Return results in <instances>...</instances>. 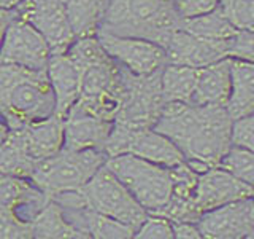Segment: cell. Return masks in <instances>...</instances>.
Returning <instances> with one entry per match:
<instances>
[{
    "label": "cell",
    "instance_id": "obj_7",
    "mask_svg": "<svg viewBox=\"0 0 254 239\" xmlns=\"http://www.w3.org/2000/svg\"><path fill=\"white\" fill-rule=\"evenodd\" d=\"M86 207L119 220L137 230L148 217L146 209L127 190L123 182L103 164L81 188Z\"/></svg>",
    "mask_w": 254,
    "mask_h": 239
},
{
    "label": "cell",
    "instance_id": "obj_31",
    "mask_svg": "<svg viewBox=\"0 0 254 239\" xmlns=\"http://www.w3.org/2000/svg\"><path fill=\"white\" fill-rule=\"evenodd\" d=\"M232 145L254 151V112L232 124Z\"/></svg>",
    "mask_w": 254,
    "mask_h": 239
},
{
    "label": "cell",
    "instance_id": "obj_29",
    "mask_svg": "<svg viewBox=\"0 0 254 239\" xmlns=\"http://www.w3.org/2000/svg\"><path fill=\"white\" fill-rule=\"evenodd\" d=\"M133 238L137 239H172L173 227L169 219L162 215L148 214V217L141 222V225L135 230Z\"/></svg>",
    "mask_w": 254,
    "mask_h": 239
},
{
    "label": "cell",
    "instance_id": "obj_27",
    "mask_svg": "<svg viewBox=\"0 0 254 239\" xmlns=\"http://www.w3.org/2000/svg\"><path fill=\"white\" fill-rule=\"evenodd\" d=\"M219 6L237 30L254 32V0H219Z\"/></svg>",
    "mask_w": 254,
    "mask_h": 239
},
{
    "label": "cell",
    "instance_id": "obj_11",
    "mask_svg": "<svg viewBox=\"0 0 254 239\" xmlns=\"http://www.w3.org/2000/svg\"><path fill=\"white\" fill-rule=\"evenodd\" d=\"M13 10L18 18L32 24L46 38L51 54L65 53L75 42L65 0H22Z\"/></svg>",
    "mask_w": 254,
    "mask_h": 239
},
{
    "label": "cell",
    "instance_id": "obj_17",
    "mask_svg": "<svg viewBox=\"0 0 254 239\" xmlns=\"http://www.w3.org/2000/svg\"><path fill=\"white\" fill-rule=\"evenodd\" d=\"M113 129V121L71 107L64 117V148L103 150Z\"/></svg>",
    "mask_w": 254,
    "mask_h": 239
},
{
    "label": "cell",
    "instance_id": "obj_18",
    "mask_svg": "<svg viewBox=\"0 0 254 239\" xmlns=\"http://www.w3.org/2000/svg\"><path fill=\"white\" fill-rule=\"evenodd\" d=\"M19 131L27 153L37 163L64 148V118L56 114L19 127Z\"/></svg>",
    "mask_w": 254,
    "mask_h": 239
},
{
    "label": "cell",
    "instance_id": "obj_24",
    "mask_svg": "<svg viewBox=\"0 0 254 239\" xmlns=\"http://www.w3.org/2000/svg\"><path fill=\"white\" fill-rule=\"evenodd\" d=\"M37 161L27 153L19 129H11L0 145V175H16L29 179Z\"/></svg>",
    "mask_w": 254,
    "mask_h": 239
},
{
    "label": "cell",
    "instance_id": "obj_2",
    "mask_svg": "<svg viewBox=\"0 0 254 239\" xmlns=\"http://www.w3.org/2000/svg\"><path fill=\"white\" fill-rule=\"evenodd\" d=\"M56 110L46 70L0 64V115L11 129H19Z\"/></svg>",
    "mask_w": 254,
    "mask_h": 239
},
{
    "label": "cell",
    "instance_id": "obj_15",
    "mask_svg": "<svg viewBox=\"0 0 254 239\" xmlns=\"http://www.w3.org/2000/svg\"><path fill=\"white\" fill-rule=\"evenodd\" d=\"M254 196V187L237 179L234 174L214 166L198 174L194 191V204L197 211L203 214L238 199Z\"/></svg>",
    "mask_w": 254,
    "mask_h": 239
},
{
    "label": "cell",
    "instance_id": "obj_33",
    "mask_svg": "<svg viewBox=\"0 0 254 239\" xmlns=\"http://www.w3.org/2000/svg\"><path fill=\"white\" fill-rule=\"evenodd\" d=\"M173 238L177 239H202V233L197 223L192 222H172Z\"/></svg>",
    "mask_w": 254,
    "mask_h": 239
},
{
    "label": "cell",
    "instance_id": "obj_4",
    "mask_svg": "<svg viewBox=\"0 0 254 239\" xmlns=\"http://www.w3.org/2000/svg\"><path fill=\"white\" fill-rule=\"evenodd\" d=\"M103 150H67L38 161L29 180L48 196L81 190L107 161Z\"/></svg>",
    "mask_w": 254,
    "mask_h": 239
},
{
    "label": "cell",
    "instance_id": "obj_30",
    "mask_svg": "<svg viewBox=\"0 0 254 239\" xmlns=\"http://www.w3.org/2000/svg\"><path fill=\"white\" fill-rule=\"evenodd\" d=\"M229 58L248 61L254 64V32L253 30H237V34L229 38Z\"/></svg>",
    "mask_w": 254,
    "mask_h": 239
},
{
    "label": "cell",
    "instance_id": "obj_19",
    "mask_svg": "<svg viewBox=\"0 0 254 239\" xmlns=\"http://www.w3.org/2000/svg\"><path fill=\"white\" fill-rule=\"evenodd\" d=\"M230 64L232 58H224L197 69L195 91L190 104L195 106H226L230 94Z\"/></svg>",
    "mask_w": 254,
    "mask_h": 239
},
{
    "label": "cell",
    "instance_id": "obj_1",
    "mask_svg": "<svg viewBox=\"0 0 254 239\" xmlns=\"http://www.w3.org/2000/svg\"><path fill=\"white\" fill-rule=\"evenodd\" d=\"M232 124L224 106L165 102L154 129L177 145L198 174L214 166L232 147Z\"/></svg>",
    "mask_w": 254,
    "mask_h": 239
},
{
    "label": "cell",
    "instance_id": "obj_13",
    "mask_svg": "<svg viewBox=\"0 0 254 239\" xmlns=\"http://www.w3.org/2000/svg\"><path fill=\"white\" fill-rule=\"evenodd\" d=\"M197 227L205 239H254V196L203 212Z\"/></svg>",
    "mask_w": 254,
    "mask_h": 239
},
{
    "label": "cell",
    "instance_id": "obj_21",
    "mask_svg": "<svg viewBox=\"0 0 254 239\" xmlns=\"http://www.w3.org/2000/svg\"><path fill=\"white\" fill-rule=\"evenodd\" d=\"M32 238L35 239H84L73 223H70L62 207L50 199L48 204L30 220Z\"/></svg>",
    "mask_w": 254,
    "mask_h": 239
},
{
    "label": "cell",
    "instance_id": "obj_16",
    "mask_svg": "<svg viewBox=\"0 0 254 239\" xmlns=\"http://www.w3.org/2000/svg\"><path fill=\"white\" fill-rule=\"evenodd\" d=\"M46 74L56 99L54 114L64 118L81 94L83 67L67 53L51 54L46 66Z\"/></svg>",
    "mask_w": 254,
    "mask_h": 239
},
{
    "label": "cell",
    "instance_id": "obj_10",
    "mask_svg": "<svg viewBox=\"0 0 254 239\" xmlns=\"http://www.w3.org/2000/svg\"><path fill=\"white\" fill-rule=\"evenodd\" d=\"M95 37L111 59L135 75H149L167 64L164 46L153 40L118 35L107 30H99Z\"/></svg>",
    "mask_w": 254,
    "mask_h": 239
},
{
    "label": "cell",
    "instance_id": "obj_23",
    "mask_svg": "<svg viewBox=\"0 0 254 239\" xmlns=\"http://www.w3.org/2000/svg\"><path fill=\"white\" fill-rule=\"evenodd\" d=\"M197 69L180 64H169L161 69V90L165 102L190 104L195 91Z\"/></svg>",
    "mask_w": 254,
    "mask_h": 239
},
{
    "label": "cell",
    "instance_id": "obj_3",
    "mask_svg": "<svg viewBox=\"0 0 254 239\" xmlns=\"http://www.w3.org/2000/svg\"><path fill=\"white\" fill-rule=\"evenodd\" d=\"M181 18L173 0H107V10L99 30L118 35L141 37L164 45Z\"/></svg>",
    "mask_w": 254,
    "mask_h": 239
},
{
    "label": "cell",
    "instance_id": "obj_5",
    "mask_svg": "<svg viewBox=\"0 0 254 239\" xmlns=\"http://www.w3.org/2000/svg\"><path fill=\"white\" fill-rule=\"evenodd\" d=\"M105 166L123 182L148 214H156L172 195L170 167L154 164L132 153L108 156Z\"/></svg>",
    "mask_w": 254,
    "mask_h": 239
},
{
    "label": "cell",
    "instance_id": "obj_14",
    "mask_svg": "<svg viewBox=\"0 0 254 239\" xmlns=\"http://www.w3.org/2000/svg\"><path fill=\"white\" fill-rule=\"evenodd\" d=\"M162 46L169 64H180L194 69H200L229 58V38L208 40L195 37L183 29L173 30Z\"/></svg>",
    "mask_w": 254,
    "mask_h": 239
},
{
    "label": "cell",
    "instance_id": "obj_8",
    "mask_svg": "<svg viewBox=\"0 0 254 239\" xmlns=\"http://www.w3.org/2000/svg\"><path fill=\"white\" fill-rule=\"evenodd\" d=\"M121 66L108 56L100 62L83 67L81 94L73 107L113 121L121 107Z\"/></svg>",
    "mask_w": 254,
    "mask_h": 239
},
{
    "label": "cell",
    "instance_id": "obj_6",
    "mask_svg": "<svg viewBox=\"0 0 254 239\" xmlns=\"http://www.w3.org/2000/svg\"><path fill=\"white\" fill-rule=\"evenodd\" d=\"M121 107L113 123L130 129L154 127L165 106L161 90V70L149 75H135L121 67Z\"/></svg>",
    "mask_w": 254,
    "mask_h": 239
},
{
    "label": "cell",
    "instance_id": "obj_22",
    "mask_svg": "<svg viewBox=\"0 0 254 239\" xmlns=\"http://www.w3.org/2000/svg\"><path fill=\"white\" fill-rule=\"evenodd\" d=\"M65 8L75 38L94 37L102 26L107 0H65Z\"/></svg>",
    "mask_w": 254,
    "mask_h": 239
},
{
    "label": "cell",
    "instance_id": "obj_26",
    "mask_svg": "<svg viewBox=\"0 0 254 239\" xmlns=\"http://www.w3.org/2000/svg\"><path fill=\"white\" fill-rule=\"evenodd\" d=\"M219 166L234 174L237 179L254 187V151L232 145L221 159Z\"/></svg>",
    "mask_w": 254,
    "mask_h": 239
},
{
    "label": "cell",
    "instance_id": "obj_25",
    "mask_svg": "<svg viewBox=\"0 0 254 239\" xmlns=\"http://www.w3.org/2000/svg\"><path fill=\"white\" fill-rule=\"evenodd\" d=\"M180 29L186 30L195 37L208 40H227L237 34V29L226 18V14L219 5L205 14L189 19H181Z\"/></svg>",
    "mask_w": 254,
    "mask_h": 239
},
{
    "label": "cell",
    "instance_id": "obj_20",
    "mask_svg": "<svg viewBox=\"0 0 254 239\" xmlns=\"http://www.w3.org/2000/svg\"><path fill=\"white\" fill-rule=\"evenodd\" d=\"M230 118L238 120L254 112V64L234 59L230 64V94L226 102Z\"/></svg>",
    "mask_w": 254,
    "mask_h": 239
},
{
    "label": "cell",
    "instance_id": "obj_34",
    "mask_svg": "<svg viewBox=\"0 0 254 239\" xmlns=\"http://www.w3.org/2000/svg\"><path fill=\"white\" fill-rule=\"evenodd\" d=\"M14 16H16L14 10H6V8L0 6V46H2V42H3V37H5L8 24H10L14 19Z\"/></svg>",
    "mask_w": 254,
    "mask_h": 239
},
{
    "label": "cell",
    "instance_id": "obj_32",
    "mask_svg": "<svg viewBox=\"0 0 254 239\" xmlns=\"http://www.w3.org/2000/svg\"><path fill=\"white\" fill-rule=\"evenodd\" d=\"M219 0H173V6L181 19L195 18L214 10Z\"/></svg>",
    "mask_w": 254,
    "mask_h": 239
},
{
    "label": "cell",
    "instance_id": "obj_9",
    "mask_svg": "<svg viewBox=\"0 0 254 239\" xmlns=\"http://www.w3.org/2000/svg\"><path fill=\"white\" fill-rule=\"evenodd\" d=\"M103 151L107 156L132 153L164 167H173L185 163L181 150L167 135L156 131L154 127L130 129V127L113 123V129L103 147Z\"/></svg>",
    "mask_w": 254,
    "mask_h": 239
},
{
    "label": "cell",
    "instance_id": "obj_36",
    "mask_svg": "<svg viewBox=\"0 0 254 239\" xmlns=\"http://www.w3.org/2000/svg\"><path fill=\"white\" fill-rule=\"evenodd\" d=\"M21 2L22 0H0V6L6 8V10H13V8H16Z\"/></svg>",
    "mask_w": 254,
    "mask_h": 239
},
{
    "label": "cell",
    "instance_id": "obj_28",
    "mask_svg": "<svg viewBox=\"0 0 254 239\" xmlns=\"http://www.w3.org/2000/svg\"><path fill=\"white\" fill-rule=\"evenodd\" d=\"M30 222L22 220L13 209H0V239H30Z\"/></svg>",
    "mask_w": 254,
    "mask_h": 239
},
{
    "label": "cell",
    "instance_id": "obj_35",
    "mask_svg": "<svg viewBox=\"0 0 254 239\" xmlns=\"http://www.w3.org/2000/svg\"><path fill=\"white\" fill-rule=\"evenodd\" d=\"M8 134H10V127L5 123V120L0 115V145L5 142V139L8 137Z\"/></svg>",
    "mask_w": 254,
    "mask_h": 239
},
{
    "label": "cell",
    "instance_id": "obj_12",
    "mask_svg": "<svg viewBox=\"0 0 254 239\" xmlns=\"http://www.w3.org/2000/svg\"><path fill=\"white\" fill-rule=\"evenodd\" d=\"M51 48L40 32L18 16L8 24L2 46L0 64H10L32 70H46Z\"/></svg>",
    "mask_w": 254,
    "mask_h": 239
}]
</instances>
